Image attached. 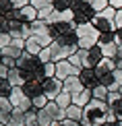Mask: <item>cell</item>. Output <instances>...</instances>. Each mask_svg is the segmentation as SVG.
Returning a JSON list of instances; mask_svg holds the SVG:
<instances>
[{
  "label": "cell",
  "instance_id": "6da1fadb",
  "mask_svg": "<svg viewBox=\"0 0 122 126\" xmlns=\"http://www.w3.org/2000/svg\"><path fill=\"white\" fill-rule=\"evenodd\" d=\"M77 35H79V48L91 50L99 44L102 31L97 27H93V23H83V25H77Z\"/></svg>",
  "mask_w": 122,
  "mask_h": 126
},
{
  "label": "cell",
  "instance_id": "7a4b0ae2",
  "mask_svg": "<svg viewBox=\"0 0 122 126\" xmlns=\"http://www.w3.org/2000/svg\"><path fill=\"white\" fill-rule=\"evenodd\" d=\"M116 13H118V10H116L114 6H108L105 10L97 13L91 19L93 27H97L102 33H114L116 31Z\"/></svg>",
  "mask_w": 122,
  "mask_h": 126
},
{
  "label": "cell",
  "instance_id": "3957f363",
  "mask_svg": "<svg viewBox=\"0 0 122 126\" xmlns=\"http://www.w3.org/2000/svg\"><path fill=\"white\" fill-rule=\"evenodd\" d=\"M31 27H33V37L39 41L44 48L54 44V37H52V31H50V23L48 21H41L37 19L35 23H31Z\"/></svg>",
  "mask_w": 122,
  "mask_h": 126
},
{
  "label": "cell",
  "instance_id": "277c9868",
  "mask_svg": "<svg viewBox=\"0 0 122 126\" xmlns=\"http://www.w3.org/2000/svg\"><path fill=\"white\" fill-rule=\"evenodd\" d=\"M8 99H10V103H13V108L21 110L23 114L29 112V110H33V101H31V97L23 91V87H15L13 93L8 95Z\"/></svg>",
  "mask_w": 122,
  "mask_h": 126
},
{
  "label": "cell",
  "instance_id": "5b68a950",
  "mask_svg": "<svg viewBox=\"0 0 122 126\" xmlns=\"http://www.w3.org/2000/svg\"><path fill=\"white\" fill-rule=\"evenodd\" d=\"M72 13H75V23L83 25V23H91V19L95 17V10L89 2H83V0H77V4L72 6Z\"/></svg>",
  "mask_w": 122,
  "mask_h": 126
},
{
  "label": "cell",
  "instance_id": "8992f818",
  "mask_svg": "<svg viewBox=\"0 0 122 126\" xmlns=\"http://www.w3.org/2000/svg\"><path fill=\"white\" fill-rule=\"evenodd\" d=\"M79 56H81L83 68H95L104 60V54H102V48L99 46H95L91 50H79Z\"/></svg>",
  "mask_w": 122,
  "mask_h": 126
},
{
  "label": "cell",
  "instance_id": "52a82bcc",
  "mask_svg": "<svg viewBox=\"0 0 122 126\" xmlns=\"http://www.w3.org/2000/svg\"><path fill=\"white\" fill-rule=\"evenodd\" d=\"M62 91H64V81H60V79H56V77L46 79V81H44V93L48 95L50 101H54Z\"/></svg>",
  "mask_w": 122,
  "mask_h": 126
},
{
  "label": "cell",
  "instance_id": "ba28073f",
  "mask_svg": "<svg viewBox=\"0 0 122 126\" xmlns=\"http://www.w3.org/2000/svg\"><path fill=\"white\" fill-rule=\"evenodd\" d=\"M79 79H81V83L85 85V89H91V91H93L97 85H102V83H99L97 72H95V68H83L81 75H79Z\"/></svg>",
  "mask_w": 122,
  "mask_h": 126
},
{
  "label": "cell",
  "instance_id": "9c48e42d",
  "mask_svg": "<svg viewBox=\"0 0 122 126\" xmlns=\"http://www.w3.org/2000/svg\"><path fill=\"white\" fill-rule=\"evenodd\" d=\"M44 81H46V79H31V81H27V83L23 85V91L27 93L31 99L37 97V95L44 93Z\"/></svg>",
  "mask_w": 122,
  "mask_h": 126
},
{
  "label": "cell",
  "instance_id": "30bf717a",
  "mask_svg": "<svg viewBox=\"0 0 122 126\" xmlns=\"http://www.w3.org/2000/svg\"><path fill=\"white\" fill-rule=\"evenodd\" d=\"M116 68H118V66H116V60H114V58H104V60L99 62L97 66H95V72H97V77L102 79V77L112 75Z\"/></svg>",
  "mask_w": 122,
  "mask_h": 126
},
{
  "label": "cell",
  "instance_id": "8fae6325",
  "mask_svg": "<svg viewBox=\"0 0 122 126\" xmlns=\"http://www.w3.org/2000/svg\"><path fill=\"white\" fill-rule=\"evenodd\" d=\"M64 91L70 93V95H79L81 91H85V85L81 83V79L79 77H68L64 81Z\"/></svg>",
  "mask_w": 122,
  "mask_h": 126
},
{
  "label": "cell",
  "instance_id": "7c38bea8",
  "mask_svg": "<svg viewBox=\"0 0 122 126\" xmlns=\"http://www.w3.org/2000/svg\"><path fill=\"white\" fill-rule=\"evenodd\" d=\"M21 10V21L23 23H35V21L39 19V10L33 6V4H27V6L19 8Z\"/></svg>",
  "mask_w": 122,
  "mask_h": 126
},
{
  "label": "cell",
  "instance_id": "4fadbf2b",
  "mask_svg": "<svg viewBox=\"0 0 122 126\" xmlns=\"http://www.w3.org/2000/svg\"><path fill=\"white\" fill-rule=\"evenodd\" d=\"M8 83H10L13 87H23V85H25L27 81H25L23 72H21L19 68H13V70L8 72Z\"/></svg>",
  "mask_w": 122,
  "mask_h": 126
},
{
  "label": "cell",
  "instance_id": "5bb4252c",
  "mask_svg": "<svg viewBox=\"0 0 122 126\" xmlns=\"http://www.w3.org/2000/svg\"><path fill=\"white\" fill-rule=\"evenodd\" d=\"M41 50H44V46H41L35 37H29L27 41H25V52H29V54L39 56V54H41Z\"/></svg>",
  "mask_w": 122,
  "mask_h": 126
},
{
  "label": "cell",
  "instance_id": "9a60e30c",
  "mask_svg": "<svg viewBox=\"0 0 122 126\" xmlns=\"http://www.w3.org/2000/svg\"><path fill=\"white\" fill-rule=\"evenodd\" d=\"M66 112V118L68 120H72V122H79L81 124V120H83V108H79V106H75V103H72L70 108L68 110H64Z\"/></svg>",
  "mask_w": 122,
  "mask_h": 126
},
{
  "label": "cell",
  "instance_id": "2e32d148",
  "mask_svg": "<svg viewBox=\"0 0 122 126\" xmlns=\"http://www.w3.org/2000/svg\"><path fill=\"white\" fill-rule=\"evenodd\" d=\"M6 126H27V124H25V114L21 112V110L15 108L13 114H10V120H8Z\"/></svg>",
  "mask_w": 122,
  "mask_h": 126
},
{
  "label": "cell",
  "instance_id": "e0dca14e",
  "mask_svg": "<svg viewBox=\"0 0 122 126\" xmlns=\"http://www.w3.org/2000/svg\"><path fill=\"white\" fill-rule=\"evenodd\" d=\"M54 101H56V103H58V106H60L62 110H68V108L72 106V95H70V93H66V91H62L60 95H58V97L54 99Z\"/></svg>",
  "mask_w": 122,
  "mask_h": 126
},
{
  "label": "cell",
  "instance_id": "ac0fdd59",
  "mask_svg": "<svg viewBox=\"0 0 122 126\" xmlns=\"http://www.w3.org/2000/svg\"><path fill=\"white\" fill-rule=\"evenodd\" d=\"M99 48H102L104 58H114L116 60V56H118V44H105V46H99Z\"/></svg>",
  "mask_w": 122,
  "mask_h": 126
},
{
  "label": "cell",
  "instance_id": "d6986e66",
  "mask_svg": "<svg viewBox=\"0 0 122 126\" xmlns=\"http://www.w3.org/2000/svg\"><path fill=\"white\" fill-rule=\"evenodd\" d=\"M93 99H102V101H108V95H110V89L105 87V85H97L93 89Z\"/></svg>",
  "mask_w": 122,
  "mask_h": 126
},
{
  "label": "cell",
  "instance_id": "ffe728a7",
  "mask_svg": "<svg viewBox=\"0 0 122 126\" xmlns=\"http://www.w3.org/2000/svg\"><path fill=\"white\" fill-rule=\"evenodd\" d=\"M37 120H39V110H29L25 112V124L27 126H37Z\"/></svg>",
  "mask_w": 122,
  "mask_h": 126
},
{
  "label": "cell",
  "instance_id": "44dd1931",
  "mask_svg": "<svg viewBox=\"0 0 122 126\" xmlns=\"http://www.w3.org/2000/svg\"><path fill=\"white\" fill-rule=\"evenodd\" d=\"M13 85L8 83V79H2L0 77V97H8L10 93H13Z\"/></svg>",
  "mask_w": 122,
  "mask_h": 126
},
{
  "label": "cell",
  "instance_id": "7402d4cb",
  "mask_svg": "<svg viewBox=\"0 0 122 126\" xmlns=\"http://www.w3.org/2000/svg\"><path fill=\"white\" fill-rule=\"evenodd\" d=\"M31 101H33V108H35V110H44L48 103H50V99H48V95H46V93H41V95L33 97Z\"/></svg>",
  "mask_w": 122,
  "mask_h": 126
},
{
  "label": "cell",
  "instance_id": "603a6c76",
  "mask_svg": "<svg viewBox=\"0 0 122 126\" xmlns=\"http://www.w3.org/2000/svg\"><path fill=\"white\" fill-rule=\"evenodd\" d=\"M13 103L8 97H0V114H13Z\"/></svg>",
  "mask_w": 122,
  "mask_h": 126
},
{
  "label": "cell",
  "instance_id": "cb8c5ba5",
  "mask_svg": "<svg viewBox=\"0 0 122 126\" xmlns=\"http://www.w3.org/2000/svg\"><path fill=\"white\" fill-rule=\"evenodd\" d=\"M110 112H112V116H116L118 120H122V99H118L116 103L110 106Z\"/></svg>",
  "mask_w": 122,
  "mask_h": 126
},
{
  "label": "cell",
  "instance_id": "d4e9b609",
  "mask_svg": "<svg viewBox=\"0 0 122 126\" xmlns=\"http://www.w3.org/2000/svg\"><path fill=\"white\" fill-rule=\"evenodd\" d=\"M91 6H93L95 13H102V10H105L110 6V2L108 0H91Z\"/></svg>",
  "mask_w": 122,
  "mask_h": 126
},
{
  "label": "cell",
  "instance_id": "484cf974",
  "mask_svg": "<svg viewBox=\"0 0 122 126\" xmlns=\"http://www.w3.org/2000/svg\"><path fill=\"white\" fill-rule=\"evenodd\" d=\"M44 75H46V79L56 77V62H48V64H44Z\"/></svg>",
  "mask_w": 122,
  "mask_h": 126
},
{
  "label": "cell",
  "instance_id": "4316f807",
  "mask_svg": "<svg viewBox=\"0 0 122 126\" xmlns=\"http://www.w3.org/2000/svg\"><path fill=\"white\" fill-rule=\"evenodd\" d=\"M39 60L44 62V64H48V62H54V60H52V50H50V46L41 50V54H39Z\"/></svg>",
  "mask_w": 122,
  "mask_h": 126
},
{
  "label": "cell",
  "instance_id": "83f0119b",
  "mask_svg": "<svg viewBox=\"0 0 122 126\" xmlns=\"http://www.w3.org/2000/svg\"><path fill=\"white\" fill-rule=\"evenodd\" d=\"M10 44H13V35L10 33H0V50H4Z\"/></svg>",
  "mask_w": 122,
  "mask_h": 126
},
{
  "label": "cell",
  "instance_id": "f1b7e54d",
  "mask_svg": "<svg viewBox=\"0 0 122 126\" xmlns=\"http://www.w3.org/2000/svg\"><path fill=\"white\" fill-rule=\"evenodd\" d=\"M54 13V6H46V8H39V19L41 21H48Z\"/></svg>",
  "mask_w": 122,
  "mask_h": 126
},
{
  "label": "cell",
  "instance_id": "f546056e",
  "mask_svg": "<svg viewBox=\"0 0 122 126\" xmlns=\"http://www.w3.org/2000/svg\"><path fill=\"white\" fill-rule=\"evenodd\" d=\"M105 44H116V41H114V33H102L97 46H105Z\"/></svg>",
  "mask_w": 122,
  "mask_h": 126
},
{
  "label": "cell",
  "instance_id": "4dcf8cb0",
  "mask_svg": "<svg viewBox=\"0 0 122 126\" xmlns=\"http://www.w3.org/2000/svg\"><path fill=\"white\" fill-rule=\"evenodd\" d=\"M52 2H54V0H31V4H33L35 8H46V6H52Z\"/></svg>",
  "mask_w": 122,
  "mask_h": 126
},
{
  "label": "cell",
  "instance_id": "1f68e13d",
  "mask_svg": "<svg viewBox=\"0 0 122 126\" xmlns=\"http://www.w3.org/2000/svg\"><path fill=\"white\" fill-rule=\"evenodd\" d=\"M118 99H122V91H110V95H108V106L116 103Z\"/></svg>",
  "mask_w": 122,
  "mask_h": 126
},
{
  "label": "cell",
  "instance_id": "d6a6232c",
  "mask_svg": "<svg viewBox=\"0 0 122 126\" xmlns=\"http://www.w3.org/2000/svg\"><path fill=\"white\" fill-rule=\"evenodd\" d=\"M2 64L13 70V68H17V60H15V58H6V56H2Z\"/></svg>",
  "mask_w": 122,
  "mask_h": 126
},
{
  "label": "cell",
  "instance_id": "836d02e7",
  "mask_svg": "<svg viewBox=\"0 0 122 126\" xmlns=\"http://www.w3.org/2000/svg\"><path fill=\"white\" fill-rule=\"evenodd\" d=\"M68 62H70L72 66H77V68H83V62H81V56H79V52L75 56H70V58H68Z\"/></svg>",
  "mask_w": 122,
  "mask_h": 126
},
{
  "label": "cell",
  "instance_id": "e575fe53",
  "mask_svg": "<svg viewBox=\"0 0 122 126\" xmlns=\"http://www.w3.org/2000/svg\"><path fill=\"white\" fill-rule=\"evenodd\" d=\"M10 46H15V48H19V50H25V39L23 37H13V44Z\"/></svg>",
  "mask_w": 122,
  "mask_h": 126
},
{
  "label": "cell",
  "instance_id": "d590c367",
  "mask_svg": "<svg viewBox=\"0 0 122 126\" xmlns=\"http://www.w3.org/2000/svg\"><path fill=\"white\" fill-rule=\"evenodd\" d=\"M114 79H116V85L122 89V68H116L114 70Z\"/></svg>",
  "mask_w": 122,
  "mask_h": 126
},
{
  "label": "cell",
  "instance_id": "8d00e7d4",
  "mask_svg": "<svg viewBox=\"0 0 122 126\" xmlns=\"http://www.w3.org/2000/svg\"><path fill=\"white\" fill-rule=\"evenodd\" d=\"M10 2L15 4V8H23V6H27V4H31V0H10Z\"/></svg>",
  "mask_w": 122,
  "mask_h": 126
},
{
  "label": "cell",
  "instance_id": "74e56055",
  "mask_svg": "<svg viewBox=\"0 0 122 126\" xmlns=\"http://www.w3.org/2000/svg\"><path fill=\"white\" fill-rule=\"evenodd\" d=\"M8 72H10V68H6L2 64V60H0V77L2 79H8Z\"/></svg>",
  "mask_w": 122,
  "mask_h": 126
},
{
  "label": "cell",
  "instance_id": "f35d334b",
  "mask_svg": "<svg viewBox=\"0 0 122 126\" xmlns=\"http://www.w3.org/2000/svg\"><path fill=\"white\" fill-rule=\"evenodd\" d=\"M114 41H116L118 46H122V29H116V31H114Z\"/></svg>",
  "mask_w": 122,
  "mask_h": 126
},
{
  "label": "cell",
  "instance_id": "ab89813d",
  "mask_svg": "<svg viewBox=\"0 0 122 126\" xmlns=\"http://www.w3.org/2000/svg\"><path fill=\"white\" fill-rule=\"evenodd\" d=\"M108 2H110V6H114L116 10L122 8V0H108Z\"/></svg>",
  "mask_w": 122,
  "mask_h": 126
},
{
  "label": "cell",
  "instance_id": "60d3db41",
  "mask_svg": "<svg viewBox=\"0 0 122 126\" xmlns=\"http://www.w3.org/2000/svg\"><path fill=\"white\" fill-rule=\"evenodd\" d=\"M118 126H122V120H118Z\"/></svg>",
  "mask_w": 122,
  "mask_h": 126
},
{
  "label": "cell",
  "instance_id": "b9f144b4",
  "mask_svg": "<svg viewBox=\"0 0 122 126\" xmlns=\"http://www.w3.org/2000/svg\"><path fill=\"white\" fill-rule=\"evenodd\" d=\"M83 2H89V4H91V0H83Z\"/></svg>",
  "mask_w": 122,
  "mask_h": 126
}]
</instances>
